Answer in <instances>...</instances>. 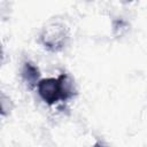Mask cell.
<instances>
[{
    "label": "cell",
    "mask_w": 147,
    "mask_h": 147,
    "mask_svg": "<svg viewBox=\"0 0 147 147\" xmlns=\"http://www.w3.org/2000/svg\"><path fill=\"white\" fill-rule=\"evenodd\" d=\"M37 87L40 98L48 105H54L59 100H68L74 95L71 82L65 74H62L57 78L41 79Z\"/></svg>",
    "instance_id": "1"
},
{
    "label": "cell",
    "mask_w": 147,
    "mask_h": 147,
    "mask_svg": "<svg viewBox=\"0 0 147 147\" xmlns=\"http://www.w3.org/2000/svg\"><path fill=\"white\" fill-rule=\"evenodd\" d=\"M65 38H67L65 29L63 26H59V25H55V33H54V25H53L51 29L45 31L41 36L44 45L52 51L61 49L64 45Z\"/></svg>",
    "instance_id": "2"
},
{
    "label": "cell",
    "mask_w": 147,
    "mask_h": 147,
    "mask_svg": "<svg viewBox=\"0 0 147 147\" xmlns=\"http://www.w3.org/2000/svg\"><path fill=\"white\" fill-rule=\"evenodd\" d=\"M22 77L24 79V82L30 86L33 87L36 85H38V83L40 82V72L39 69L33 65L31 62H25L22 69Z\"/></svg>",
    "instance_id": "3"
},
{
    "label": "cell",
    "mask_w": 147,
    "mask_h": 147,
    "mask_svg": "<svg viewBox=\"0 0 147 147\" xmlns=\"http://www.w3.org/2000/svg\"><path fill=\"white\" fill-rule=\"evenodd\" d=\"M92 147H103V146H102L101 144H99V142H95V144H94Z\"/></svg>",
    "instance_id": "4"
}]
</instances>
